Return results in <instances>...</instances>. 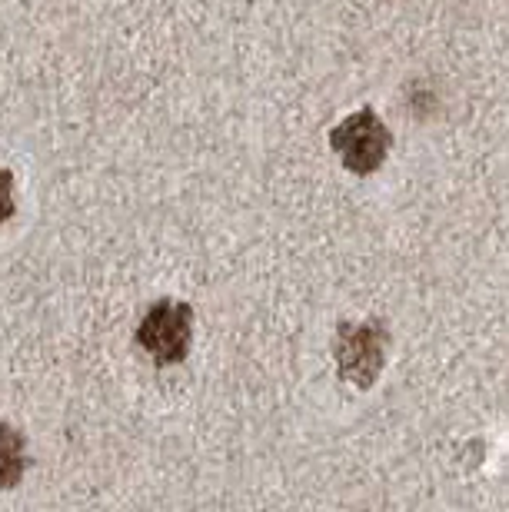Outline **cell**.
Here are the masks:
<instances>
[{
	"mask_svg": "<svg viewBox=\"0 0 509 512\" xmlns=\"http://www.w3.org/2000/svg\"><path fill=\"white\" fill-rule=\"evenodd\" d=\"M193 310L180 300H160L137 326V343L157 366L180 363L190 350Z\"/></svg>",
	"mask_w": 509,
	"mask_h": 512,
	"instance_id": "1",
	"label": "cell"
},
{
	"mask_svg": "<svg viewBox=\"0 0 509 512\" xmlns=\"http://www.w3.org/2000/svg\"><path fill=\"white\" fill-rule=\"evenodd\" d=\"M390 333L380 323H343L337 333V366L356 386H373L383 366Z\"/></svg>",
	"mask_w": 509,
	"mask_h": 512,
	"instance_id": "2",
	"label": "cell"
},
{
	"mask_svg": "<svg viewBox=\"0 0 509 512\" xmlns=\"http://www.w3.org/2000/svg\"><path fill=\"white\" fill-rule=\"evenodd\" d=\"M333 150L353 173H373L390 150V130L380 124L373 110H360L333 130Z\"/></svg>",
	"mask_w": 509,
	"mask_h": 512,
	"instance_id": "3",
	"label": "cell"
},
{
	"mask_svg": "<svg viewBox=\"0 0 509 512\" xmlns=\"http://www.w3.org/2000/svg\"><path fill=\"white\" fill-rule=\"evenodd\" d=\"M30 466L27 459V436L17 426L0 423V493L20 486Z\"/></svg>",
	"mask_w": 509,
	"mask_h": 512,
	"instance_id": "4",
	"label": "cell"
},
{
	"mask_svg": "<svg viewBox=\"0 0 509 512\" xmlns=\"http://www.w3.org/2000/svg\"><path fill=\"white\" fill-rule=\"evenodd\" d=\"M17 203H14V173L7 167H0V223H7L14 217Z\"/></svg>",
	"mask_w": 509,
	"mask_h": 512,
	"instance_id": "5",
	"label": "cell"
}]
</instances>
